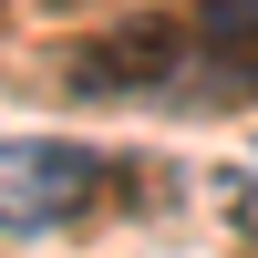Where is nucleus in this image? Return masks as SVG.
<instances>
[{
  "mask_svg": "<svg viewBox=\"0 0 258 258\" xmlns=\"http://www.w3.org/2000/svg\"><path fill=\"white\" fill-rule=\"evenodd\" d=\"M103 186V155L93 145H62V135H11L0 145V227L11 238H52L93 207Z\"/></svg>",
  "mask_w": 258,
  "mask_h": 258,
  "instance_id": "1",
  "label": "nucleus"
},
{
  "mask_svg": "<svg viewBox=\"0 0 258 258\" xmlns=\"http://www.w3.org/2000/svg\"><path fill=\"white\" fill-rule=\"evenodd\" d=\"M176 52H197V31H176L165 11L124 21V31H103L93 52H83V93H176Z\"/></svg>",
  "mask_w": 258,
  "mask_h": 258,
  "instance_id": "2",
  "label": "nucleus"
},
{
  "mask_svg": "<svg viewBox=\"0 0 258 258\" xmlns=\"http://www.w3.org/2000/svg\"><path fill=\"white\" fill-rule=\"evenodd\" d=\"M186 31H197V52H207V62L258 73V0H197V11H186Z\"/></svg>",
  "mask_w": 258,
  "mask_h": 258,
  "instance_id": "3",
  "label": "nucleus"
}]
</instances>
